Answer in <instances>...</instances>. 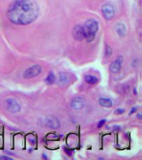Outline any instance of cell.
Listing matches in <instances>:
<instances>
[{
	"instance_id": "277c9868",
	"label": "cell",
	"mask_w": 142,
	"mask_h": 160,
	"mask_svg": "<svg viewBox=\"0 0 142 160\" xmlns=\"http://www.w3.org/2000/svg\"><path fill=\"white\" fill-rule=\"evenodd\" d=\"M72 35L74 39H76L77 42L83 40L86 38L83 25L78 24L74 26L72 29Z\"/></svg>"
},
{
	"instance_id": "7c38bea8",
	"label": "cell",
	"mask_w": 142,
	"mask_h": 160,
	"mask_svg": "<svg viewBox=\"0 0 142 160\" xmlns=\"http://www.w3.org/2000/svg\"><path fill=\"white\" fill-rule=\"evenodd\" d=\"M99 104L104 107H111L113 105L112 100L108 98H100L99 100Z\"/></svg>"
},
{
	"instance_id": "30bf717a",
	"label": "cell",
	"mask_w": 142,
	"mask_h": 160,
	"mask_svg": "<svg viewBox=\"0 0 142 160\" xmlns=\"http://www.w3.org/2000/svg\"><path fill=\"white\" fill-rule=\"evenodd\" d=\"M70 82V77L68 74L65 72H61L59 75L58 79V84L61 86H66L68 85Z\"/></svg>"
},
{
	"instance_id": "44dd1931",
	"label": "cell",
	"mask_w": 142,
	"mask_h": 160,
	"mask_svg": "<svg viewBox=\"0 0 142 160\" xmlns=\"http://www.w3.org/2000/svg\"><path fill=\"white\" fill-rule=\"evenodd\" d=\"M138 117H138V118H139V119H141V114H140V113L138 114Z\"/></svg>"
},
{
	"instance_id": "d6986e66",
	"label": "cell",
	"mask_w": 142,
	"mask_h": 160,
	"mask_svg": "<svg viewBox=\"0 0 142 160\" xmlns=\"http://www.w3.org/2000/svg\"><path fill=\"white\" fill-rule=\"evenodd\" d=\"M0 159H3V160H12V159L11 158V157H6V156H2V157H0Z\"/></svg>"
},
{
	"instance_id": "ffe728a7",
	"label": "cell",
	"mask_w": 142,
	"mask_h": 160,
	"mask_svg": "<svg viewBox=\"0 0 142 160\" xmlns=\"http://www.w3.org/2000/svg\"><path fill=\"white\" fill-rule=\"evenodd\" d=\"M42 157H43V158H44V159H47V158H48V157H47V156H45V154H43Z\"/></svg>"
},
{
	"instance_id": "e0dca14e",
	"label": "cell",
	"mask_w": 142,
	"mask_h": 160,
	"mask_svg": "<svg viewBox=\"0 0 142 160\" xmlns=\"http://www.w3.org/2000/svg\"><path fill=\"white\" fill-rule=\"evenodd\" d=\"M106 122V120H101V121H99V122L98 123V124H97V128H101V127H102V126H103L105 124V123Z\"/></svg>"
},
{
	"instance_id": "9c48e42d",
	"label": "cell",
	"mask_w": 142,
	"mask_h": 160,
	"mask_svg": "<svg viewBox=\"0 0 142 160\" xmlns=\"http://www.w3.org/2000/svg\"><path fill=\"white\" fill-rule=\"evenodd\" d=\"M122 64H123V57H118V58L112 63L109 67V69L113 74H117L119 72V71L122 69Z\"/></svg>"
},
{
	"instance_id": "9a60e30c",
	"label": "cell",
	"mask_w": 142,
	"mask_h": 160,
	"mask_svg": "<svg viewBox=\"0 0 142 160\" xmlns=\"http://www.w3.org/2000/svg\"><path fill=\"white\" fill-rule=\"evenodd\" d=\"M112 48H111L109 46H108V45H106V50H105V55H106V56L107 57V58H109V57H110L111 55H112Z\"/></svg>"
},
{
	"instance_id": "6da1fadb",
	"label": "cell",
	"mask_w": 142,
	"mask_h": 160,
	"mask_svg": "<svg viewBox=\"0 0 142 160\" xmlns=\"http://www.w3.org/2000/svg\"><path fill=\"white\" fill-rule=\"evenodd\" d=\"M39 13V6L33 0H15L7 8V17L13 24L26 25L35 22Z\"/></svg>"
},
{
	"instance_id": "8fae6325",
	"label": "cell",
	"mask_w": 142,
	"mask_h": 160,
	"mask_svg": "<svg viewBox=\"0 0 142 160\" xmlns=\"http://www.w3.org/2000/svg\"><path fill=\"white\" fill-rule=\"evenodd\" d=\"M115 29L116 33H118V35L121 38L125 36L127 33L126 27L123 23H118L115 26Z\"/></svg>"
},
{
	"instance_id": "52a82bcc",
	"label": "cell",
	"mask_w": 142,
	"mask_h": 160,
	"mask_svg": "<svg viewBox=\"0 0 142 160\" xmlns=\"http://www.w3.org/2000/svg\"><path fill=\"white\" fill-rule=\"evenodd\" d=\"M45 125L51 129H57L60 127V122L54 115H48L45 119Z\"/></svg>"
},
{
	"instance_id": "5b68a950",
	"label": "cell",
	"mask_w": 142,
	"mask_h": 160,
	"mask_svg": "<svg viewBox=\"0 0 142 160\" xmlns=\"http://www.w3.org/2000/svg\"><path fill=\"white\" fill-rule=\"evenodd\" d=\"M6 106L7 110L13 113L18 112L21 110L19 103L13 98H8L6 100Z\"/></svg>"
},
{
	"instance_id": "7a4b0ae2",
	"label": "cell",
	"mask_w": 142,
	"mask_h": 160,
	"mask_svg": "<svg viewBox=\"0 0 142 160\" xmlns=\"http://www.w3.org/2000/svg\"><path fill=\"white\" fill-rule=\"evenodd\" d=\"M86 38L87 42H93L96 37V33L99 29V23L94 19H90L87 20L83 25Z\"/></svg>"
},
{
	"instance_id": "4fadbf2b",
	"label": "cell",
	"mask_w": 142,
	"mask_h": 160,
	"mask_svg": "<svg viewBox=\"0 0 142 160\" xmlns=\"http://www.w3.org/2000/svg\"><path fill=\"white\" fill-rule=\"evenodd\" d=\"M85 81L89 84H92V85H95L98 82V79L96 77L93 76V75H87L84 77Z\"/></svg>"
},
{
	"instance_id": "8992f818",
	"label": "cell",
	"mask_w": 142,
	"mask_h": 160,
	"mask_svg": "<svg viewBox=\"0 0 142 160\" xmlns=\"http://www.w3.org/2000/svg\"><path fill=\"white\" fill-rule=\"evenodd\" d=\"M102 12L106 20H111L115 16L114 7L109 3H106L102 6Z\"/></svg>"
},
{
	"instance_id": "3957f363",
	"label": "cell",
	"mask_w": 142,
	"mask_h": 160,
	"mask_svg": "<svg viewBox=\"0 0 142 160\" xmlns=\"http://www.w3.org/2000/svg\"><path fill=\"white\" fill-rule=\"evenodd\" d=\"M42 71V68L39 65H32L30 68H28L23 73V78L25 79H31L38 76Z\"/></svg>"
},
{
	"instance_id": "5bb4252c",
	"label": "cell",
	"mask_w": 142,
	"mask_h": 160,
	"mask_svg": "<svg viewBox=\"0 0 142 160\" xmlns=\"http://www.w3.org/2000/svg\"><path fill=\"white\" fill-rule=\"evenodd\" d=\"M55 81V76L53 72H50L48 74V77L45 79V83L48 85H52Z\"/></svg>"
},
{
	"instance_id": "2e32d148",
	"label": "cell",
	"mask_w": 142,
	"mask_h": 160,
	"mask_svg": "<svg viewBox=\"0 0 142 160\" xmlns=\"http://www.w3.org/2000/svg\"><path fill=\"white\" fill-rule=\"evenodd\" d=\"M124 111H125V110H123V109L118 108V109H117L116 110H115V114H118V115H119V114L123 113Z\"/></svg>"
},
{
	"instance_id": "ba28073f",
	"label": "cell",
	"mask_w": 142,
	"mask_h": 160,
	"mask_svg": "<svg viewBox=\"0 0 142 160\" xmlns=\"http://www.w3.org/2000/svg\"><path fill=\"white\" fill-rule=\"evenodd\" d=\"M86 105V100L84 98H83L81 97H74L71 101V108L74 110H81Z\"/></svg>"
},
{
	"instance_id": "ac0fdd59",
	"label": "cell",
	"mask_w": 142,
	"mask_h": 160,
	"mask_svg": "<svg viewBox=\"0 0 142 160\" xmlns=\"http://www.w3.org/2000/svg\"><path fill=\"white\" fill-rule=\"evenodd\" d=\"M137 110H138V108H137L136 107H133L132 108V110H131L130 113H129V115H131V114H133V113H135Z\"/></svg>"
}]
</instances>
